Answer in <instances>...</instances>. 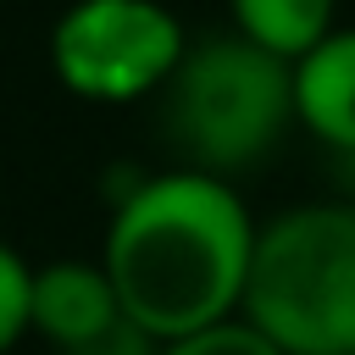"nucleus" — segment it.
<instances>
[{
	"mask_svg": "<svg viewBox=\"0 0 355 355\" xmlns=\"http://www.w3.org/2000/svg\"><path fill=\"white\" fill-rule=\"evenodd\" d=\"M239 316L277 355H355V205L255 222Z\"/></svg>",
	"mask_w": 355,
	"mask_h": 355,
	"instance_id": "obj_2",
	"label": "nucleus"
},
{
	"mask_svg": "<svg viewBox=\"0 0 355 355\" xmlns=\"http://www.w3.org/2000/svg\"><path fill=\"white\" fill-rule=\"evenodd\" d=\"M28 272L33 266L11 244H0V355H11L28 333Z\"/></svg>",
	"mask_w": 355,
	"mask_h": 355,
	"instance_id": "obj_9",
	"label": "nucleus"
},
{
	"mask_svg": "<svg viewBox=\"0 0 355 355\" xmlns=\"http://www.w3.org/2000/svg\"><path fill=\"white\" fill-rule=\"evenodd\" d=\"M227 17L244 44L294 61L338 22V0H227Z\"/></svg>",
	"mask_w": 355,
	"mask_h": 355,
	"instance_id": "obj_7",
	"label": "nucleus"
},
{
	"mask_svg": "<svg viewBox=\"0 0 355 355\" xmlns=\"http://www.w3.org/2000/svg\"><path fill=\"white\" fill-rule=\"evenodd\" d=\"M161 122L183 150V166L233 178L294 128L288 61L244 44L239 33L183 44L172 78L161 83Z\"/></svg>",
	"mask_w": 355,
	"mask_h": 355,
	"instance_id": "obj_3",
	"label": "nucleus"
},
{
	"mask_svg": "<svg viewBox=\"0 0 355 355\" xmlns=\"http://www.w3.org/2000/svg\"><path fill=\"white\" fill-rule=\"evenodd\" d=\"M122 316L116 288L100 261H44L28 272V333H44L55 349H72L94 333H105Z\"/></svg>",
	"mask_w": 355,
	"mask_h": 355,
	"instance_id": "obj_6",
	"label": "nucleus"
},
{
	"mask_svg": "<svg viewBox=\"0 0 355 355\" xmlns=\"http://www.w3.org/2000/svg\"><path fill=\"white\" fill-rule=\"evenodd\" d=\"M155 355H277L244 316H222L211 327H194V333H178V338H161Z\"/></svg>",
	"mask_w": 355,
	"mask_h": 355,
	"instance_id": "obj_8",
	"label": "nucleus"
},
{
	"mask_svg": "<svg viewBox=\"0 0 355 355\" xmlns=\"http://www.w3.org/2000/svg\"><path fill=\"white\" fill-rule=\"evenodd\" d=\"M61 355H155V338H150L144 327H133L128 316H116L105 333L83 338V344H72V349H61Z\"/></svg>",
	"mask_w": 355,
	"mask_h": 355,
	"instance_id": "obj_10",
	"label": "nucleus"
},
{
	"mask_svg": "<svg viewBox=\"0 0 355 355\" xmlns=\"http://www.w3.org/2000/svg\"><path fill=\"white\" fill-rule=\"evenodd\" d=\"M255 216L227 178L172 166L133 178L116 200L100 266L116 305L155 344L239 316Z\"/></svg>",
	"mask_w": 355,
	"mask_h": 355,
	"instance_id": "obj_1",
	"label": "nucleus"
},
{
	"mask_svg": "<svg viewBox=\"0 0 355 355\" xmlns=\"http://www.w3.org/2000/svg\"><path fill=\"white\" fill-rule=\"evenodd\" d=\"M189 33L161 0H72L50 28V67L89 105H133L161 94Z\"/></svg>",
	"mask_w": 355,
	"mask_h": 355,
	"instance_id": "obj_4",
	"label": "nucleus"
},
{
	"mask_svg": "<svg viewBox=\"0 0 355 355\" xmlns=\"http://www.w3.org/2000/svg\"><path fill=\"white\" fill-rule=\"evenodd\" d=\"M294 122L338 155H355V22H333L305 55L288 61Z\"/></svg>",
	"mask_w": 355,
	"mask_h": 355,
	"instance_id": "obj_5",
	"label": "nucleus"
}]
</instances>
